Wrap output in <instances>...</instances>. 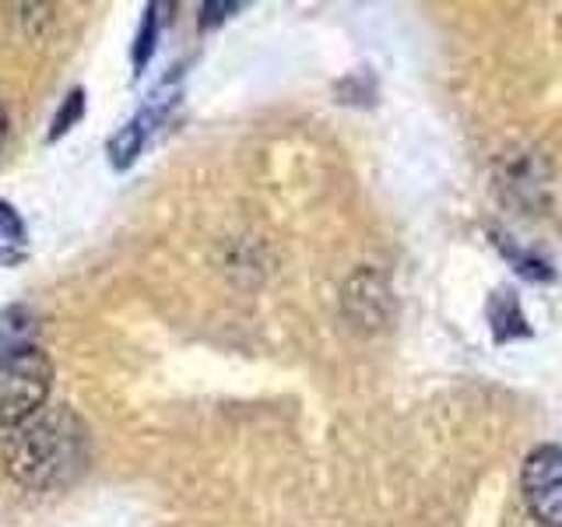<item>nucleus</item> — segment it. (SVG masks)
<instances>
[{
	"instance_id": "obj_5",
	"label": "nucleus",
	"mask_w": 562,
	"mask_h": 527,
	"mask_svg": "<svg viewBox=\"0 0 562 527\" xmlns=\"http://www.w3.org/2000/svg\"><path fill=\"white\" fill-rule=\"evenodd\" d=\"M35 345V313L25 306H11L0 313V356Z\"/></svg>"
},
{
	"instance_id": "obj_2",
	"label": "nucleus",
	"mask_w": 562,
	"mask_h": 527,
	"mask_svg": "<svg viewBox=\"0 0 562 527\" xmlns=\"http://www.w3.org/2000/svg\"><path fill=\"white\" fill-rule=\"evenodd\" d=\"M53 391V362L40 345L0 356V429H18L35 418Z\"/></svg>"
},
{
	"instance_id": "obj_4",
	"label": "nucleus",
	"mask_w": 562,
	"mask_h": 527,
	"mask_svg": "<svg viewBox=\"0 0 562 527\" xmlns=\"http://www.w3.org/2000/svg\"><path fill=\"white\" fill-rule=\"evenodd\" d=\"M345 310L351 321L366 330L386 327V321H391V313H394V295H391V285H386V278H380L376 271H359L345 289Z\"/></svg>"
},
{
	"instance_id": "obj_1",
	"label": "nucleus",
	"mask_w": 562,
	"mask_h": 527,
	"mask_svg": "<svg viewBox=\"0 0 562 527\" xmlns=\"http://www.w3.org/2000/svg\"><path fill=\"white\" fill-rule=\"evenodd\" d=\"M88 426L75 408H43L25 426L11 429L0 447V468L25 492H53L78 482L88 468Z\"/></svg>"
},
{
	"instance_id": "obj_3",
	"label": "nucleus",
	"mask_w": 562,
	"mask_h": 527,
	"mask_svg": "<svg viewBox=\"0 0 562 527\" xmlns=\"http://www.w3.org/2000/svg\"><path fill=\"white\" fill-rule=\"evenodd\" d=\"M520 492L541 527H562V447H535L520 471Z\"/></svg>"
},
{
	"instance_id": "obj_6",
	"label": "nucleus",
	"mask_w": 562,
	"mask_h": 527,
	"mask_svg": "<svg viewBox=\"0 0 562 527\" xmlns=\"http://www.w3.org/2000/svg\"><path fill=\"white\" fill-rule=\"evenodd\" d=\"M25 225L18 218V211L11 204L0 201V260L4 264H18L25 257Z\"/></svg>"
},
{
	"instance_id": "obj_7",
	"label": "nucleus",
	"mask_w": 562,
	"mask_h": 527,
	"mask_svg": "<svg viewBox=\"0 0 562 527\" xmlns=\"http://www.w3.org/2000/svg\"><path fill=\"white\" fill-rule=\"evenodd\" d=\"M4 137H8V113H4V105H0V145H4Z\"/></svg>"
}]
</instances>
